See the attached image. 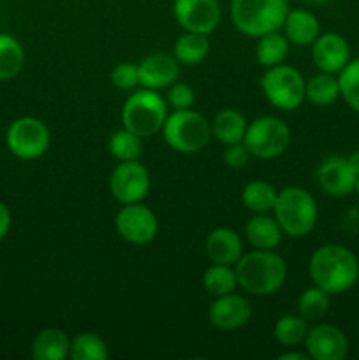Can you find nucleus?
<instances>
[{"label":"nucleus","mask_w":359,"mask_h":360,"mask_svg":"<svg viewBox=\"0 0 359 360\" xmlns=\"http://www.w3.org/2000/svg\"><path fill=\"white\" fill-rule=\"evenodd\" d=\"M310 276L313 285L329 295L348 292L359 280L358 257L341 245H324L310 259Z\"/></svg>","instance_id":"1"},{"label":"nucleus","mask_w":359,"mask_h":360,"mask_svg":"<svg viewBox=\"0 0 359 360\" xmlns=\"http://www.w3.org/2000/svg\"><path fill=\"white\" fill-rule=\"evenodd\" d=\"M238 285L252 295H270L280 290L287 278V264L273 250H253L236 262Z\"/></svg>","instance_id":"2"},{"label":"nucleus","mask_w":359,"mask_h":360,"mask_svg":"<svg viewBox=\"0 0 359 360\" xmlns=\"http://www.w3.org/2000/svg\"><path fill=\"white\" fill-rule=\"evenodd\" d=\"M287 13V0H231L232 23L248 37L280 30Z\"/></svg>","instance_id":"3"},{"label":"nucleus","mask_w":359,"mask_h":360,"mask_svg":"<svg viewBox=\"0 0 359 360\" xmlns=\"http://www.w3.org/2000/svg\"><path fill=\"white\" fill-rule=\"evenodd\" d=\"M273 211L284 234L291 238H303L310 234L319 217L315 199L301 186H285L282 192H278Z\"/></svg>","instance_id":"4"},{"label":"nucleus","mask_w":359,"mask_h":360,"mask_svg":"<svg viewBox=\"0 0 359 360\" xmlns=\"http://www.w3.org/2000/svg\"><path fill=\"white\" fill-rule=\"evenodd\" d=\"M165 118H168V102L157 94V90L150 88L134 91L122 109L123 127L139 137L153 136L162 130Z\"/></svg>","instance_id":"5"},{"label":"nucleus","mask_w":359,"mask_h":360,"mask_svg":"<svg viewBox=\"0 0 359 360\" xmlns=\"http://www.w3.org/2000/svg\"><path fill=\"white\" fill-rule=\"evenodd\" d=\"M162 134L165 143L180 153H197L213 136L208 120L192 109H182L169 115L162 127Z\"/></svg>","instance_id":"6"},{"label":"nucleus","mask_w":359,"mask_h":360,"mask_svg":"<svg viewBox=\"0 0 359 360\" xmlns=\"http://www.w3.org/2000/svg\"><path fill=\"white\" fill-rule=\"evenodd\" d=\"M260 86L267 101L282 111H294L306 98V83L303 76L294 67L284 63L270 67L260 77Z\"/></svg>","instance_id":"7"},{"label":"nucleus","mask_w":359,"mask_h":360,"mask_svg":"<svg viewBox=\"0 0 359 360\" xmlns=\"http://www.w3.org/2000/svg\"><path fill=\"white\" fill-rule=\"evenodd\" d=\"M243 143L252 157H280L291 143V129L277 116H260L246 127Z\"/></svg>","instance_id":"8"},{"label":"nucleus","mask_w":359,"mask_h":360,"mask_svg":"<svg viewBox=\"0 0 359 360\" xmlns=\"http://www.w3.org/2000/svg\"><path fill=\"white\" fill-rule=\"evenodd\" d=\"M49 130L34 116H21L14 120L6 134V144L11 153L23 160H35L49 148Z\"/></svg>","instance_id":"9"},{"label":"nucleus","mask_w":359,"mask_h":360,"mask_svg":"<svg viewBox=\"0 0 359 360\" xmlns=\"http://www.w3.org/2000/svg\"><path fill=\"white\" fill-rule=\"evenodd\" d=\"M151 186L150 172L137 160L120 162L109 178V190L122 204L141 202Z\"/></svg>","instance_id":"10"},{"label":"nucleus","mask_w":359,"mask_h":360,"mask_svg":"<svg viewBox=\"0 0 359 360\" xmlns=\"http://www.w3.org/2000/svg\"><path fill=\"white\" fill-rule=\"evenodd\" d=\"M115 227L120 238L130 245H146L157 236L158 221L150 207L134 202L123 204L115 218Z\"/></svg>","instance_id":"11"},{"label":"nucleus","mask_w":359,"mask_h":360,"mask_svg":"<svg viewBox=\"0 0 359 360\" xmlns=\"http://www.w3.org/2000/svg\"><path fill=\"white\" fill-rule=\"evenodd\" d=\"M172 13L183 30L204 35H210L222 18L217 0H175Z\"/></svg>","instance_id":"12"},{"label":"nucleus","mask_w":359,"mask_h":360,"mask_svg":"<svg viewBox=\"0 0 359 360\" xmlns=\"http://www.w3.org/2000/svg\"><path fill=\"white\" fill-rule=\"evenodd\" d=\"M306 354L313 360H344L348 354V341L338 327L320 323L308 329L305 338Z\"/></svg>","instance_id":"13"},{"label":"nucleus","mask_w":359,"mask_h":360,"mask_svg":"<svg viewBox=\"0 0 359 360\" xmlns=\"http://www.w3.org/2000/svg\"><path fill=\"white\" fill-rule=\"evenodd\" d=\"M250 316H252V306L248 299L236 295L234 292L217 297L208 309L210 323L220 330L239 329L248 323Z\"/></svg>","instance_id":"14"},{"label":"nucleus","mask_w":359,"mask_h":360,"mask_svg":"<svg viewBox=\"0 0 359 360\" xmlns=\"http://www.w3.org/2000/svg\"><path fill=\"white\" fill-rule=\"evenodd\" d=\"M317 179H319L320 188H322L327 195L347 197L354 192L358 174H355V172L352 171L351 165H348L347 157L331 155V157L324 158L322 164L319 165Z\"/></svg>","instance_id":"15"},{"label":"nucleus","mask_w":359,"mask_h":360,"mask_svg":"<svg viewBox=\"0 0 359 360\" xmlns=\"http://www.w3.org/2000/svg\"><path fill=\"white\" fill-rule=\"evenodd\" d=\"M312 60L320 72L340 74L351 62V46L340 34H320L312 44Z\"/></svg>","instance_id":"16"},{"label":"nucleus","mask_w":359,"mask_h":360,"mask_svg":"<svg viewBox=\"0 0 359 360\" xmlns=\"http://www.w3.org/2000/svg\"><path fill=\"white\" fill-rule=\"evenodd\" d=\"M178 63L175 55H169V53H151L144 56L137 65L141 84L150 90H162V88L171 86L178 79Z\"/></svg>","instance_id":"17"},{"label":"nucleus","mask_w":359,"mask_h":360,"mask_svg":"<svg viewBox=\"0 0 359 360\" xmlns=\"http://www.w3.org/2000/svg\"><path fill=\"white\" fill-rule=\"evenodd\" d=\"M206 255L213 264L236 266L243 255L241 239L229 227L215 229L206 238Z\"/></svg>","instance_id":"18"},{"label":"nucleus","mask_w":359,"mask_h":360,"mask_svg":"<svg viewBox=\"0 0 359 360\" xmlns=\"http://www.w3.org/2000/svg\"><path fill=\"white\" fill-rule=\"evenodd\" d=\"M285 37L296 46H310L320 35L319 20L310 11H289L284 21Z\"/></svg>","instance_id":"19"},{"label":"nucleus","mask_w":359,"mask_h":360,"mask_svg":"<svg viewBox=\"0 0 359 360\" xmlns=\"http://www.w3.org/2000/svg\"><path fill=\"white\" fill-rule=\"evenodd\" d=\"M246 241L256 250H275L282 241L284 231L278 225L277 218L267 217L266 213H259L250 218L245 227Z\"/></svg>","instance_id":"20"},{"label":"nucleus","mask_w":359,"mask_h":360,"mask_svg":"<svg viewBox=\"0 0 359 360\" xmlns=\"http://www.w3.org/2000/svg\"><path fill=\"white\" fill-rule=\"evenodd\" d=\"M69 336L56 327L41 330L32 343V357L35 360H63L69 357Z\"/></svg>","instance_id":"21"},{"label":"nucleus","mask_w":359,"mask_h":360,"mask_svg":"<svg viewBox=\"0 0 359 360\" xmlns=\"http://www.w3.org/2000/svg\"><path fill=\"white\" fill-rule=\"evenodd\" d=\"M246 120L236 109H222L211 123V134L224 144L241 143L246 132Z\"/></svg>","instance_id":"22"},{"label":"nucleus","mask_w":359,"mask_h":360,"mask_svg":"<svg viewBox=\"0 0 359 360\" xmlns=\"http://www.w3.org/2000/svg\"><path fill=\"white\" fill-rule=\"evenodd\" d=\"M210 51V41L208 35L196 34V32H187L182 37L176 39L172 55L183 65H197L203 62Z\"/></svg>","instance_id":"23"},{"label":"nucleus","mask_w":359,"mask_h":360,"mask_svg":"<svg viewBox=\"0 0 359 360\" xmlns=\"http://www.w3.org/2000/svg\"><path fill=\"white\" fill-rule=\"evenodd\" d=\"M289 53V39L285 35H282L280 32H270V34H264L259 37L256 48V56L259 65L270 67L280 65L284 63V60L287 58Z\"/></svg>","instance_id":"24"},{"label":"nucleus","mask_w":359,"mask_h":360,"mask_svg":"<svg viewBox=\"0 0 359 360\" xmlns=\"http://www.w3.org/2000/svg\"><path fill=\"white\" fill-rule=\"evenodd\" d=\"M277 197L278 192L275 190V186L267 181H260V179L246 183L241 192L243 206L256 214L273 211Z\"/></svg>","instance_id":"25"},{"label":"nucleus","mask_w":359,"mask_h":360,"mask_svg":"<svg viewBox=\"0 0 359 360\" xmlns=\"http://www.w3.org/2000/svg\"><path fill=\"white\" fill-rule=\"evenodd\" d=\"M25 65L23 46L9 34H0V81L13 79Z\"/></svg>","instance_id":"26"},{"label":"nucleus","mask_w":359,"mask_h":360,"mask_svg":"<svg viewBox=\"0 0 359 360\" xmlns=\"http://www.w3.org/2000/svg\"><path fill=\"white\" fill-rule=\"evenodd\" d=\"M340 97V83L334 74L320 72L306 83V98L315 105H329Z\"/></svg>","instance_id":"27"},{"label":"nucleus","mask_w":359,"mask_h":360,"mask_svg":"<svg viewBox=\"0 0 359 360\" xmlns=\"http://www.w3.org/2000/svg\"><path fill=\"white\" fill-rule=\"evenodd\" d=\"M329 309V294L320 287L306 288L298 299V311L306 322H319Z\"/></svg>","instance_id":"28"},{"label":"nucleus","mask_w":359,"mask_h":360,"mask_svg":"<svg viewBox=\"0 0 359 360\" xmlns=\"http://www.w3.org/2000/svg\"><path fill=\"white\" fill-rule=\"evenodd\" d=\"M69 357L73 360H106L109 352L101 336L94 333H81L70 341Z\"/></svg>","instance_id":"29"},{"label":"nucleus","mask_w":359,"mask_h":360,"mask_svg":"<svg viewBox=\"0 0 359 360\" xmlns=\"http://www.w3.org/2000/svg\"><path fill=\"white\" fill-rule=\"evenodd\" d=\"M203 285L211 295H215V297L231 294V292H234L236 285H238L236 271L232 269V266L213 264V266L208 267L206 273H204Z\"/></svg>","instance_id":"30"},{"label":"nucleus","mask_w":359,"mask_h":360,"mask_svg":"<svg viewBox=\"0 0 359 360\" xmlns=\"http://www.w3.org/2000/svg\"><path fill=\"white\" fill-rule=\"evenodd\" d=\"M109 151L120 162L137 160L143 153V143L137 134L123 127L122 130H116L109 139Z\"/></svg>","instance_id":"31"},{"label":"nucleus","mask_w":359,"mask_h":360,"mask_svg":"<svg viewBox=\"0 0 359 360\" xmlns=\"http://www.w3.org/2000/svg\"><path fill=\"white\" fill-rule=\"evenodd\" d=\"M308 322L301 315H285L275 323V338L284 347H296L305 341Z\"/></svg>","instance_id":"32"},{"label":"nucleus","mask_w":359,"mask_h":360,"mask_svg":"<svg viewBox=\"0 0 359 360\" xmlns=\"http://www.w3.org/2000/svg\"><path fill=\"white\" fill-rule=\"evenodd\" d=\"M340 97L347 102L352 111L359 112V58L351 60L338 76Z\"/></svg>","instance_id":"33"},{"label":"nucleus","mask_w":359,"mask_h":360,"mask_svg":"<svg viewBox=\"0 0 359 360\" xmlns=\"http://www.w3.org/2000/svg\"><path fill=\"white\" fill-rule=\"evenodd\" d=\"M111 81L118 90H134L137 84H141L139 79V67L136 63L123 62L113 69L111 72Z\"/></svg>","instance_id":"34"},{"label":"nucleus","mask_w":359,"mask_h":360,"mask_svg":"<svg viewBox=\"0 0 359 360\" xmlns=\"http://www.w3.org/2000/svg\"><path fill=\"white\" fill-rule=\"evenodd\" d=\"M194 101H196V94H194V88L189 86L187 83H175L169 86L168 90V104L171 105L175 111H182V109H190L192 108Z\"/></svg>","instance_id":"35"},{"label":"nucleus","mask_w":359,"mask_h":360,"mask_svg":"<svg viewBox=\"0 0 359 360\" xmlns=\"http://www.w3.org/2000/svg\"><path fill=\"white\" fill-rule=\"evenodd\" d=\"M252 157L248 151V148L245 146V143H234L227 144V150L224 151V162L227 167L231 169H241L248 164V158Z\"/></svg>","instance_id":"36"},{"label":"nucleus","mask_w":359,"mask_h":360,"mask_svg":"<svg viewBox=\"0 0 359 360\" xmlns=\"http://www.w3.org/2000/svg\"><path fill=\"white\" fill-rule=\"evenodd\" d=\"M11 229V211L6 204L0 200V241L9 234Z\"/></svg>","instance_id":"37"},{"label":"nucleus","mask_w":359,"mask_h":360,"mask_svg":"<svg viewBox=\"0 0 359 360\" xmlns=\"http://www.w3.org/2000/svg\"><path fill=\"white\" fill-rule=\"evenodd\" d=\"M347 162H348V165L352 167V171L359 176V150L352 151V153L347 157Z\"/></svg>","instance_id":"38"},{"label":"nucleus","mask_w":359,"mask_h":360,"mask_svg":"<svg viewBox=\"0 0 359 360\" xmlns=\"http://www.w3.org/2000/svg\"><path fill=\"white\" fill-rule=\"evenodd\" d=\"M280 360H306L308 359V354H298V352H287V354L278 355Z\"/></svg>","instance_id":"39"},{"label":"nucleus","mask_w":359,"mask_h":360,"mask_svg":"<svg viewBox=\"0 0 359 360\" xmlns=\"http://www.w3.org/2000/svg\"><path fill=\"white\" fill-rule=\"evenodd\" d=\"M354 193H355V195H358V199H359V176H358V179H355V186H354Z\"/></svg>","instance_id":"40"},{"label":"nucleus","mask_w":359,"mask_h":360,"mask_svg":"<svg viewBox=\"0 0 359 360\" xmlns=\"http://www.w3.org/2000/svg\"><path fill=\"white\" fill-rule=\"evenodd\" d=\"M308 2H312V4H327L329 0H308Z\"/></svg>","instance_id":"41"},{"label":"nucleus","mask_w":359,"mask_h":360,"mask_svg":"<svg viewBox=\"0 0 359 360\" xmlns=\"http://www.w3.org/2000/svg\"><path fill=\"white\" fill-rule=\"evenodd\" d=\"M0 288H2V283H0Z\"/></svg>","instance_id":"42"}]
</instances>
